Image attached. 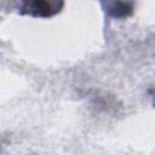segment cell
Instances as JSON below:
<instances>
[{
    "label": "cell",
    "mask_w": 155,
    "mask_h": 155,
    "mask_svg": "<svg viewBox=\"0 0 155 155\" xmlns=\"http://www.w3.org/2000/svg\"><path fill=\"white\" fill-rule=\"evenodd\" d=\"M64 2L62 1H23L19 6V12L22 15H29L33 17H52L61 11Z\"/></svg>",
    "instance_id": "obj_1"
},
{
    "label": "cell",
    "mask_w": 155,
    "mask_h": 155,
    "mask_svg": "<svg viewBox=\"0 0 155 155\" xmlns=\"http://www.w3.org/2000/svg\"><path fill=\"white\" fill-rule=\"evenodd\" d=\"M133 5L130 2H113L108 7V13L113 17L120 18V17H127L132 13Z\"/></svg>",
    "instance_id": "obj_2"
}]
</instances>
